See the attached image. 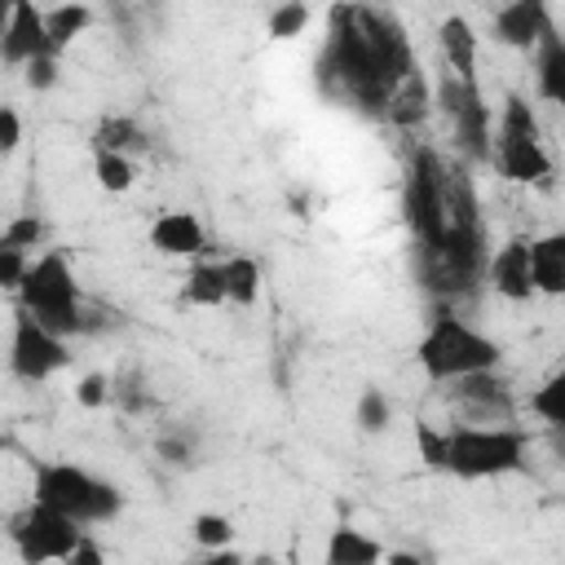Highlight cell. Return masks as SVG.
<instances>
[{"label":"cell","instance_id":"cell-9","mask_svg":"<svg viewBox=\"0 0 565 565\" xmlns=\"http://www.w3.org/2000/svg\"><path fill=\"white\" fill-rule=\"evenodd\" d=\"M358 22H362V31H366L375 71H380V79H384V88H388V97H393L411 75H419L415 49H411V40H406V26H402L397 13H388V9H366V4H358Z\"/></svg>","mask_w":565,"mask_h":565},{"label":"cell","instance_id":"cell-11","mask_svg":"<svg viewBox=\"0 0 565 565\" xmlns=\"http://www.w3.org/2000/svg\"><path fill=\"white\" fill-rule=\"evenodd\" d=\"M441 106L455 124V137L459 146L472 154V159H490V146H494V128H490V106L481 102V88L477 84H459L455 75L441 79Z\"/></svg>","mask_w":565,"mask_h":565},{"label":"cell","instance_id":"cell-27","mask_svg":"<svg viewBox=\"0 0 565 565\" xmlns=\"http://www.w3.org/2000/svg\"><path fill=\"white\" fill-rule=\"evenodd\" d=\"M353 419L362 433H384L393 424V402L384 388H362L358 402H353Z\"/></svg>","mask_w":565,"mask_h":565},{"label":"cell","instance_id":"cell-8","mask_svg":"<svg viewBox=\"0 0 565 565\" xmlns=\"http://www.w3.org/2000/svg\"><path fill=\"white\" fill-rule=\"evenodd\" d=\"M9 543L18 547L22 565H66L84 543V525L71 521L66 512H57V508L31 499L9 521Z\"/></svg>","mask_w":565,"mask_h":565},{"label":"cell","instance_id":"cell-23","mask_svg":"<svg viewBox=\"0 0 565 565\" xmlns=\"http://www.w3.org/2000/svg\"><path fill=\"white\" fill-rule=\"evenodd\" d=\"M88 22H93V9L88 4H53V9H44V31H49L53 53H62L75 35H84Z\"/></svg>","mask_w":565,"mask_h":565},{"label":"cell","instance_id":"cell-14","mask_svg":"<svg viewBox=\"0 0 565 565\" xmlns=\"http://www.w3.org/2000/svg\"><path fill=\"white\" fill-rule=\"evenodd\" d=\"M486 282L494 287V296L512 300V305H525L534 300V269H530V238H508L503 247L490 252V265H486Z\"/></svg>","mask_w":565,"mask_h":565},{"label":"cell","instance_id":"cell-20","mask_svg":"<svg viewBox=\"0 0 565 565\" xmlns=\"http://www.w3.org/2000/svg\"><path fill=\"white\" fill-rule=\"evenodd\" d=\"M534 88L543 102L565 110V35L552 26L534 49Z\"/></svg>","mask_w":565,"mask_h":565},{"label":"cell","instance_id":"cell-13","mask_svg":"<svg viewBox=\"0 0 565 565\" xmlns=\"http://www.w3.org/2000/svg\"><path fill=\"white\" fill-rule=\"evenodd\" d=\"M455 402L463 411V424H512V415H516L512 384L499 371H481V375L459 380Z\"/></svg>","mask_w":565,"mask_h":565},{"label":"cell","instance_id":"cell-18","mask_svg":"<svg viewBox=\"0 0 565 565\" xmlns=\"http://www.w3.org/2000/svg\"><path fill=\"white\" fill-rule=\"evenodd\" d=\"M530 269L539 296H565V230L530 238Z\"/></svg>","mask_w":565,"mask_h":565},{"label":"cell","instance_id":"cell-1","mask_svg":"<svg viewBox=\"0 0 565 565\" xmlns=\"http://www.w3.org/2000/svg\"><path fill=\"white\" fill-rule=\"evenodd\" d=\"M318 71H322L327 93L353 102L358 110H371V115L388 110V88L375 71L366 31L358 22V4H335L327 13V49H322Z\"/></svg>","mask_w":565,"mask_h":565},{"label":"cell","instance_id":"cell-33","mask_svg":"<svg viewBox=\"0 0 565 565\" xmlns=\"http://www.w3.org/2000/svg\"><path fill=\"white\" fill-rule=\"evenodd\" d=\"M106 397H110V380H106L102 371H93V375H84V380L75 384V402H79V406H88V411L106 406Z\"/></svg>","mask_w":565,"mask_h":565},{"label":"cell","instance_id":"cell-3","mask_svg":"<svg viewBox=\"0 0 565 565\" xmlns=\"http://www.w3.org/2000/svg\"><path fill=\"white\" fill-rule=\"evenodd\" d=\"M530 455V437L516 424H450L446 428V459L441 468L463 481H490L521 472Z\"/></svg>","mask_w":565,"mask_h":565},{"label":"cell","instance_id":"cell-17","mask_svg":"<svg viewBox=\"0 0 565 565\" xmlns=\"http://www.w3.org/2000/svg\"><path fill=\"white\" fill-rule=\"evenodd\" d=\"M437 44H441V57H446V71L459 79V84H477V31L463 13H446L441 26H437Z\"/></svg>","mask_w":565,"mask_h":565},{"label":"cell","instance_id":"cell-31","mask_svg":"<svg viewBox=\"0 0 565 565\" xmlns=\"http://www.w3.org/2000/svg\"><path fill=\"white\" fill-rule=\"evenodd\" d=\"M40 238H44V221L40 216H9L4 221V234H0V243L22 247V252H31Z\"/></svg>","mask_w":565,"mask_h":565},{"label":"cell","instance_id":"cell-39","mask_svg":"<svg viewBox=\"0 0 565 565\" xmlns=\"http://www.w3.org/2000/svg\"><path fill=\"white\" fill-rule=\"evenodd\" d=\"M384 565H424V561H419L415 552H388V556H384Z\"/></svg>","mask_w":565,"mask_h":565},{"label":"cell","instance_id":"cell-21","mask_svg":"<svg viewBox=\"0 0 565 565\" xmlns=\"http://www.w3.org/2000/svg\"><path fill=\"white\" fill-rule=\"evenodd\" d=\"M181 296H185V305H194V309L230 305V291H225V260H194V269L185 274Z\"/></svg>","mask_w":565,"mask_h":565},{"label":"cell","instance_id":"cell-10","mask_svg":"<svg viewBox=\"0 0 565 565\" xmlns=\"http://www.w3.org/2000/svg\"><path fill=\"white\" fill-rule=\"evenodd\" d=\"M71 362V349L62 335H53L44 322H35L26 309L13 313V340H9V371L26 384H40L57 375Z\"/></svg>","mask_w":565,"mask_h":565},{"label":"cell","instance_id":"cell-4","mask_svg":"<svg viewBox=\"0 0 565 565\" xmlns=\"http://www.w3.org/2000/svg\"><path fill=\"white\" fill-rule=\"evenodd\" d=\"M18 309H26L35 322H44L62 340H71V335H79L88 327L75 269H71V260L62 252H44L40 260H31L22 287H18Z\"/></svg>","mask_w":565,"mask_h":565},{"label":"cell","instance_id":"cell-16","mask_svg":"<svg viewBox=\"0 0 565 565\" xmlns=\"http://www.w3.org/2000/svg\"><path fill=\"white\" fill-rule=\"evenodd\" d=\"M150 247L159 252V256H203V247H207V230H203V221L194 216V212H185V207H172V212H159L154 221H150Z\"/></svg>","mask_w":565,"mask_h":565},{"label":"cell","instance_id":"cell-7","mask_svg":"<svg viewBox=\"0 0 565 565\" xmlns=\"http://www.w3.org/2000/svg\"><path fill=\"white\" fill-rule=\"evenodd\" d=\"M402 212H406V225H411L415 243L428 256H437V247L446 238V225H450V172L441 168L437 150H428V146H419L406 163Z\"/></svg>","mask_w":565,"mask_h":565},{"label":"cell","instance_id":"cell-19","mask_svg":"<svg viewBox=\"0 0 565 565\" xmlns=\"http://www.w3.org/2000/svg\"><path fill=\"white\" fill-rule=\"evenodd\" d=\"M384 543L371 539L366 530H353V525H335L327 534V547H322V565H384Z\"/></svg>","mask_w":565,"mask_h":565},{"label":"cell","instance_id":"cell-2","mask_svg":"<svg viewBox=\"0 0 565 565\" xmlns=\"http://www.w3.org/2000/svg\"><path fill=\"white\" fill-rule=\"evenodd\" d=\"M499 340H490L486 331H477L472 322H463L455 309H437L415 344V362L433 384H459L468 375L481 371H499Z\"/></svg>","mask_w":565,"mask_h":565},{"label":"cell","instance_id":"cell-24","mask_svg":"<svg viewBox=\"0 0 565 565\" xmlns=\"http://www.w3.org/2000/svg\"><path fill=\"white\" fill-rule=\"evenodd\" d=\"M424 115H428V84H424V75H411V79L388 97L384 119H393V124L411 128V124H419Z\"/></svg>","mask_w":565,"mask_h":565},{"label":"cell","instance_id":"cell-35","mask_svg":"<svg viewBox=\"0 0 565 565\" xmlns=\"http://www.w3.org/2000/svg\"><path fill=\"white\" fill-rule=\"evenodd\" d=\"M22 146V119L13 106H0V154H13Z\"/></svg>","mask_w":565,"mask_h":565},{"label":"cell","instance_id":"cell-22","mask_svg":"<svg viewBox=\"0 0 565 565\" xmlns=\"http://www.w3.org/2000/svg\"><path fill=\"white\" fill-rule=\"evenodd\" d=\"M530 411L552 428V433H561L565 437V362L530 393Z\"/></svg>","mask_w":565,"mask_h":565},{"label":"cell","instance_id":"cell-34","mask_svg":"<svg viewBox=\"0 0 565 565\" xmlns=\"http://www.w3.org/2000/svg\"><path fill=\"white\" fill-rule=\"evenodd\" d=\"M415 446H419V455H424L428 468H441V459H446V428L437 433V428L419 424V428H415Z\"/></svg>","mask_w":565,"mask_h":565},{"label":"cell","instance_id":"cell-32","mask_svg":"<svg viewBox=\"0 0 565 565\" xmlns=\"http://www.w3.org/2000/svg\"><path fill=\"white\" fill-rule=\"evenodd\" d=\"M26 269H31L26 252H22V247L0 243V287H4V291H18V287H22V278H26Z\"/></svg>","mask_w":565,"mask_h":565},{"label":"cell","instance_id":"cell-29","mask_svg":"<svg viewBox=\"0 0 565 565\" xmlns=\"http://www.w3.org/2000/svg\"><path fill=\"white\" fill-rule=\"evenodd\" d=\"M309 4H278L274 13H269V22H265V35L269 40H296L305 26H309Z\"/></svg>","mask_w":565,"mask_h":565},{"label":"cell","instance_id":"cell-12","mask_svg":"<svg viewBox=\"0 0 565 565\" xmlns=\"http://www.w3.org/2000/svg\"><path fill=\"white\" fill-rule=\"evenodd\" d=\"M0 57L4 66H26L35 57H57L44 31V9H35L31 0H13L0 26Z\"/></svg>","mask_w":565,"mask_h":565},{"label":"cell","instance_id":"cell-30","mask_svg":"<svg viewBox=\"0 0 565 565\" xmlns=\"http://www.w3.org/2000/svg\"><path fill=\"white\" fill-rule=\"evenodd\" d=\"M132 146H141V132H137L132 119H119V115L102 119V128H97V150H119V154H128Z\"/></svg>","mask_w":565,"mask_h":565},{"label":"cell","instance_id":"cell-15","mask_svg":"<svg viewBox=\"0 0 565 565\" xmlns=\"http://www.w3.org/2000/svg\"><path fill=\"white\" fill-rule=\"evenodd\" d=\"M490 26H494V40H499V44L521 49V53H534L539 40H543L556 22H552V9H547L543 0H512V4L494 9Z\"/></svg>","mask_w":565,"mask_h":565},{"label":"cell","instance_id":"cell-5","mask_svg":"<svg viewBox=\"0 0 565 565\" xmlns=\"http://www.w3.org/2000/svg\"><path fill=\"white\" fill-rule=\"evenodd\" d=\"M31 499L66 512L79 525L115 521L119 508H124V494H119L115 481H102V477H93L88 468H79L71 459H44V463H35V494Z\"/></svg>","mask_w":565,"mask_h":565},{"label":"cell","instance_id":"cell-28","mask_svg":"<svg viewBox=\"0 0 565 565\" xmlns=\"http://www.w3.org/2000/svg\"><path fill=\"white\" fill-rule=\"evenodd\" d=\"M190 539L203 547V552H221V547H234V521L225 512H199L190 521Z\"/></svg>","mask_w":565,"mask_h":565},{"label":"cell","instance_id":"cell-26","mask_svg":"<svg viewBox=\"0 0 565 565\" xmlns=\"http://www.w3.org/2000/svg\"><path fill=\"white\" fill-rule=\"evenodd\" d=\"M93 177H97V185H102L106 194H124L137 172H132V159H128V154H119V150H97V154H93Z\"/></svg>","mask_w":565,"mask_h":565},{"label":"cell","instance_id":"cell-38","mask_svg":"<svg viewBox=\"0 0 565 565\" xmlns=\"http://www.w3.org/2000/svg\"><path fill=\"white\" fill-rule=\"evenodd\" d=\"M203 565H247V556L234 547H221V552H203Z\"/></svg>","mask_w":565,"mask_h":565},{"label":"cell","instance_id":"cell-6","mask_svg":"<svg viewBox=\"0 0 565 565\" xmlns=\"http://www.w3.org/2000/svg\"><path fill=\"white\" fill-rule=\"evenodd\" d=\"M490 159H494L499 177L516 181V185H539V181L552 177V154H547V141H543L539 115L521 93H508L503 106H499Z\"/></svg>","mask_w":565,"mask_h":565},{"label":"cell","instance_id":"cell-36","mask_svg":"<svg viewBox=\"0 0 565 565\" xmlns=\"http://www.w3.org/2000/svg\"><path fill=\"white\" fill-rule=\"evenodd\" d=\"M22 71H26V84L44 93V88H53V79H57V57H35V62H26Z\"/></svg>","mask_w":565,"mask_h":565},{"label":"cell","instance_id":"cell-25","mask_svg":"<svg viewBox=\"0 0 565 565\" xmlns=\"http://www.w3.org/2000/svg\"><path fill=\"white\" fill-rule=\"evenodd\" d=\"M225 291H230V305H256L260 296V265L252 256H230L225 260Z\"/></svg>","mask_w":565,"mask_h":565},{"label":"cell","instance_id":"cell-37","mask_svg":"<svg viewBox=\"0 0 565 565\" xmlns=\"http://www.w3.org/2000/svg\"><path fill=\"white\" fill-rule=\"evenodd\" d=\"M66 565H106V561H102V547H97L93 539H84V543H79V552H75Z\"/></svg>","mask_w":565,"mask_h":565}]
</instances>
